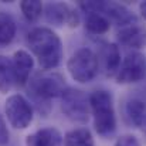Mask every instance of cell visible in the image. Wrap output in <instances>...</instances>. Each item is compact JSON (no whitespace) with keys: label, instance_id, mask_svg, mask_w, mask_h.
I'll return each instance as SVG.
<instances>
[{"label":"cell","instance_id":"7a4b0ae2","mask_svg":"<svg viewBox=\"0 0 146 146\" xmlns=\"http://www.w3.org/2000/svg\"><path fill=\"white\" fill-rule=\"evenodd\" d=\"M29 97L34 104L36 109L47 116L51 111V99L61 97L65 87V80L58 72H37L29 80Z\"/></svg>","mask_w":146,"mask_h":146},{"label":"cell","instance_id":"277c9868","mask_svg":"<svg viewBox=\"0 0 146 146\" xmlns=\"http://www.w3.org/2000/svg\"><path fill=\"white\" fill-rule=\"evenodd\" d=\"M67 70L74 81L80 84L91 82L99 71L97 54L88 47L78 48L68 60Z\"/></svg>","mask_w":146,"mask_h":146},{"label":"cell","instance_id":"5bb4252c","mask_svg":"<svg viewBox=\"0 0 146 146\" xmlns=\"http://www.w3.org/2000/svg\"><path fill=\"white\" fill-rule=\"evenodd\" d=\"M62 135L57 128H43L26 138V146H60Z\"/></svg>","mask_w":146,"mask_h":146},{"label":"cell","instance_id":"5b68a950","mask_svg":"<svg viewBox=\"0 0 146 146\" xmlns=\"http://www.w3.org/2000/svg\"><path fill=\"white\" fill-rule=\"evenodd\" d=\"M61 111L72 122L87 123L90 119V98L88 95L78 90L67 87L61 94Z\"/></svg>","mask_w":146,"mask_h":146},{"label":"cell","instance_id":"3957f363","mask_svg":"<svg viewBox=\"0 0 146 146\" xmlns=\"http://www.w3.org/2000/svg\"><path fill=\"white\" fill-rule=\"evenodd\" d=\"M88 98L97 133L102 138H109L116 131V112L112 94L106 90H97Z\"/></svg>","mask_w":146,"mask_h":146},{"label":"cell","instance_id":"ba28073f","mask_svg":"<svg viewBox=\"0 0 146 146\" xmlns=\"http://www.w3.org/2000/svg\"><path fill=\"white\" fill-rule=\"evenodd\" d=\"M44 14H46V20L52 26H62L67 24L68 27H78L80 26V13L64 3H48L44 7Z\"/></svg>","mask_w":146,"mask_h":146},{"label":"cell","instance_id":"30bf717a","mask_svg":"<svg viewBox=\"0 0 146 146\" xmlns=\"http://www.w3.org/2000/svg\"><path fill=\"white\" fill-rule=\"evenodd\" d=\"M123 118L128 125L141 129L146 135V101L135 95L123 102Z\"/></svg>","mask_w":146,"mask_h":146},{"label":"cell","instance_id":"2e32d148","mask_svg":"<svg viewBox=\"0 0 146 146\" xmlns=\"http://www.w3.org/2000/svg\"><path fill=\"white\" fill-rule=\"evenodd\" d=\"M84 26H85V30L88 33L95 34V36H101V34H105V33L109 31L111 23L101 13H87L85 20H84Z\"/></svg>","mask_w":146,"mask_h":146},{"label":"cell","instance_id":"4fadbf2b","mask_svg":"<svg viewBox=\"0 0 146 146\" xmlns=\"http://www.w3.org/2000/svg\"><path fill=\"white\" fill-rule=\"evenodd\" d=\"M11 67H13L14 84L19 87H24L30 80V74L34 67V60L27 51L19 50L14 52L11 58Z\"/></svg>","mask_w":146,"mask_h":146},{"label":"cell","instance_id":"9a60e30c","mask_svg":"<svg viewBox=\"0 0 146 146\" xmlns=\"http://www.w3.org/2000/svg\"><path fill=\"white\" fill-rule=\"evenodd\" d=\"M62 141L64 146H95L94 136L87 128H77L67 132Z\"/></svg>","mask_w":146,"mask_h":146},{"label":"cell","instance_id":"e0dca14e","mask_svg":"<svg viewBox=\"0 0 146 146\" xmlns=\"http://www.w3.org/2000/svg\"><path fill=\"white\" fill-rule=\"evenodd\" d=\"M17 31V26L14 19L6 13L0 11V46H7L13 41Z\"/></svg>","mask_w":146,"mask_h":146},{"label":"cell","instance_id":"ffe728a7","mask_svg":"<svg viewBox=\"0 0 146 146\" xmlns=\"http://www.w3.org/2000/svg\"><path fill=\"white\" fill-rule=\"evenodd\" d=\"M113 146H141V142L139 139L132 135V133H125V135H121L116 141Z\"/></svg>","mask_w":146,"mask_h":146},{"label":"cell","instance_id":"44dd1931","mask_svg":"<svg viewBox=\"0 0 146 146\" xmlns=\"http://www.w3.org/2000/svg\"><path fill=\"white\" fill-rule=\"evenodd\" d=\"M9 143V131H7V125L3 119V116L0 115V146H4Z\"/></svg>","mask_w":146,"mask_h":146},{"label":"cell","instance_id":"ac0fdd59","mask_svg":"<svg viewBox=\"0 0 146 146\" xmlns=\"http://www.w3.org/2000/svg\"><path fill=\"white\" fill-rule=\"evenodd\" d=\"M13 84H14V77H13L11 60L7 58L6 55H0V92L3 94L9 92Z\"/></svg>","mask_w":146,"mask_h":146},{"label":"cell","instance_id":"7402d4cb","mask_svg":"<svg viewBox=\"0 0 146 146\" xmlns=\"http://www.w3.org/2000/svg\"><path fill=\"white\" fill-rule=\"evenodd\" d=\"M139 13H141V17L146 20V1H142L139 4Z\"/></svg>","mask_w":146,"mask_h":146},{"label":"cell","instance_id":"8fae6325","mask_svg":"<svg viewBox=\"0 0 146 146\" xmlns=\"http://www.w3.org/2000/svg\"><path fill=\"white\" fill-rule=\"evenodd\" d=\"M98 67L106 77H115L121 65V50L115 43H104L97 54Z\"/></svg>","mask_w":146,"mask_h":146},{"label":"cell","instance_id":"6da1fadb","mask_svg":"<svg viewBox=\"0 0 146 146\" xmlns=\"http://www.w3.org/2000/svg\"><path fill=\"white\" fill-rule=\"evenodd\" d=\"M27 44L43 71L57 68L64 55L62 41L48 27H36L27 34Z\"/></svg>","mask_w":146,"mask_h":146},{"label":"cell","instance_id":"7c38bea8","mask_svg":"<svg viewBox=\"0 0 146 146\" xmlns=\"http://www.w3.org/2000/svg\"><path fill=\"white\" fill-rule=\"evenodd\" d=\"M99 13L104 14L111 24H116L118 29L138 21V16L135 13H132L125 4L116 1H102Z\"/></svg>","mask_w":146,"mask_h":146},{"label":"cell","instance_id":"9c48e42d","mask_svg":"<svg viewBox=\"0 0 146 146\" xmlns=\"http://www.w3.org/2000/svg\"><path fill=\"white\" fill-rule=\"evenodd\" d=\"M116 40L132 51H138L146 47V26L139 21L119 27L116 31Z\"/></svg>","mask_w":146,"mask_h":146},{"label":"cell","instance_id":"8992f818","mask_svg":"<svg viewBox=\"0 0 146 146\" xmlns=\"http://www.w3.org/2000/svg\"><path fill=\"white\" fill-rule=\"evenodd\" d=\"M146 78V57L141 51H129L121 61L115 75L118 84H135Z\"/></svg>","mask_w":146,"mask_h":146},{"label":"cell","instance_id":"d6986e66","mask_svg":"<svg viewBox=\"0 0 146 146\" xmlns=\"http://www.w3.org/2000/svg\"><path fill=\"white\" fill-rule=\"evenodd\" d=\"M20 9H21L23 16L29 21H37L43 14L44 6L38 0H24L20 3Z\"/></svg>","mask_w":146,"mask_h":146},{"label":"cell","instance_id":"52a82bcc","mask_svg":"<svg viewBox=\"0 0 146 146\" xmlns=\"http://www.w3.org/2000/svg\"><path fill=\"white\" fill-rule=\"evenodd\" d=\"M4 113L14 129H26L33 121V106L20 94H13L6 99Z\"/></svg>","mask_w":146,"mask_h":146}]
</instances>
